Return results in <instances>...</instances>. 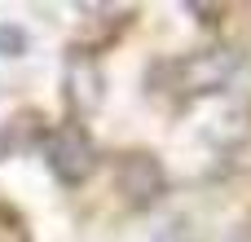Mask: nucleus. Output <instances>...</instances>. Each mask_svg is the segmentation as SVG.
Wrapping results in <instances>:
<instances>
[{"label":"nucleus","mask_w":251,"mask_h":242,"mask_svg":"<svg viewBox=\"0 0 251 242\" xmlns=\"http://www.w3.org/2000/svg\"><path fill=\"white\" fill-rule=\"evenodd\" d=\"M26 48H31L26 31L18 22H0V57H22Z\"/></svg>","instance_id":"6e6552de"},{"label":"nucleus","mask_w":251,"mask_h":242,"mask_svg":"<svg viewBox=\"0 0 251 242\" xmlns=\"http://www.w3.org/2000/svg\"><path fill=\"white\" fill-rule=\"evenodd\" d=\"M44 137H49V119H44V110H18V115H9L4 123H0V163L4 159H13V154H26V150H35V145H44Z\"/></svg>","instance_id":"423d86ee"},{"label":"nucleus","mask_w":251,"mask_h":242,"mask_svg":"<svg viewBox=\"0 0 251 242\" xmlns=\"http://www.w3.org/2000/svg\"><path fill=\"white\" fill-rule=\"evenodd\" d=\"M238 48H199L190 57H168L146 71V84L159 93H181V97H203L225 88L238 75Z\"/></svg>","instance_id":"f257e3e1"},{"label":"nucleus","mask_w":251,"mask_h":242,"mask_svg":"<svg viewBox=\"0 0 251 242\" xmlns=\"http://www.w3.org/2000/svg\"><path fill=\"white\" fill-rule=\"evenodd\" d=\"M181 9H185V13H199V22H203V26H221V18H225V4H203V0H185Z\"/></svg>","instance_id":"1a4fd4ad"},{"label":"nucleus","mask_w":251,"mask_h":242,"mask_svg":"<svg viewBox=\"0 0 251 242\" xmlns=\"http://www.w3.org/2000/svg\"><path fill=\"white\" fill-rule=\"evenodd\" d=\"M101 71H97V62L93 57H75L71 53V66H66V101H71V110L79 115V119H88L97 106H101ZM75 119V123H79Z\"/></svg>","instance_id":"39448f33"},{"label":"nucleus","mask_w":251,"mask_h":242,"mask_svg":"<svg viewBox=\"0 0 251 242\" xmlns=\"http://www.w3.org/2000/svg\"><path fill=\"white\" fill-rule=\"evenodd\" d=\"M0 242H31V229H26L22 212L9 207V203H0Z\"/></svg>","instance_id":"0eeeda50"},{"label":"nucleus","mask_w":251,"mask_h":242,"mask_svg":"<svg viewBox=\"0 0 251 242\" xmlns=\"http://www.w3.org/2000/svg\"><path fill=\"white\" fill-rule=\"evenodd\" d=\"M115 185H119V194H124V203L132 212H146V207H154L168 194V172H163L159 154L128 150V154L115 159Z\"/></svg>","instance_id":"7ed1b4c3"},{"label":"nucleus","mask_w":251,"mask_h":242,"mask_svg":"<svg viewBox=\"0 0 251 242\" xmlns=\"http://www.w3.org/2000/svg\"><path fill=\"white\" fill-rule=\"evenodd\" d=\"M88 13H97V18H84V26H79V35H75V44H71V53L75 57H93V53H101V48H110L128 26H132V18H137V9L132 4H88Z\"/></svg>","instance_id":"20e7f679"},{"label":"nucleus","mask_w":251,"mask_h":242,"mask_svg":"<svg viewBox=\"0 0 251 242\" xmlns=\"http://www.w3.org/2000/svg\"><path fill=\"white\" fill-rule=\"evenodd\" d=\"M44 159L62 185H84L97 168V145H93L84 123H57L44 137Z\"/></svg>","instance_id":"f03ea898"}]
</instances>
